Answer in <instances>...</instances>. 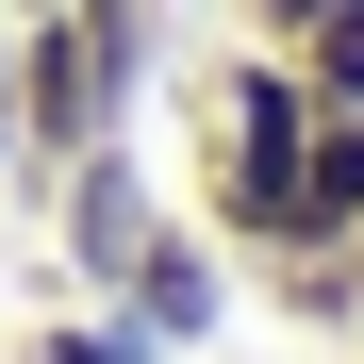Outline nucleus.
<instances>
[{
  "mask_svg": "<svg viewBox=\"0 0 364 364\" xmlns=\"http://www.w3.org/2000/svg\"><path fill=\"white\" fill-rule=\"evenodd\" d=\"M0 83H17V199L67 149H116L166 83V0H67V17H17L0 33Z\"/></svg>",
  "mask_w": 364,
  "mask_h": 364,
  "instance_id": "nucleus-1",
  "label": "nucleus"
},
{
  "mask_svg": "<svg viewBox=\"0 0 364 364\" xmlns=\"http://www.w3.org/2000/svg\"><path fill=\"white\" fill-rule=\"evenodd\" d=\"M182 116H199V232L232 265H265L282 232H298V149H315V83L282 67V50L232 33L199 83H182Z\"/></svg>",
  "mask_w": 364,
  "mask_h": 364,
  "instance_id": "nucleus-2",
  "label": "nucleus"
},
{
  "mask_svg": "<svg viewBox=\"0 0 364 364\" xmlns=\"http://www.w3.org/2000/svg\"><path fill=\"white\" fill-rule=\"evenodd\" d=\"M100 298H116L149 348H215V331H232V249H215L199 215H149V232H133V265H116Z\"/></svg>",
  "mask_w": 364,
  "mask_h": 364,
  "instance_id": "nucleus-3",
  "label": "nucleus"
},
{
  "mask_svg": "<svg viewBox=\"0 0 364 364\" xmlns=\"http://www.w3.org/2000/svg\"><path fill=\"white\" fill-rule=\"evenodd\" d=\"M33 199L67 215V282H116V265H133V232H149V149H133V133H116V149H67Z\"/></svg>",
  "mask_w": 364,
  "mask_h": 364,
  "instance_id": "nucleus-4",
  "label": "nucleus"
},
{
  "mask_svg": "<svg viewBox=\"0 0 364 364\" xmlns=\"http://www.w3.org/2000/svg\"><path fill=\"white\" fill-rule=\"evenodd\" d=\"M364 232V116H315V149H298V232L282 249H348Z\"/></svg>",
  "mask_w": 364,
  "mask_h": 364,
  "instance_id": "nucleus-5",
  "label": "nucleus"
},
{
  "mask_svg": "<svg viewBox=\"0 0 364 364\" xmlns=\"http://www.w3.org/2000/svg\"><path fill=\"white\" fill-rule=\"evenodd\" d=\"M249 282L282 298V315H298V331H364V249H265Z\"/></svg>",
  "mask_w": 364,
  "mask_h": 364,
  "instance_id": "nucleus-6",
  "label": "nucleus"
},
{
  "mask_svg": "<svg viewBox=\"0 0 364 364\" xmlns=\"http://www.w3.org/2000/svg\"><path fill=\"white\" fill-rule=\"evenodd\" d=\"M282 67L315 83V116H364V0H331V17H315V33L282 50Z\"/></svg>",
  "mask_w": 364,
  "mask_h": 364,
  "instance_id": "nucleus-7",
  "label": "nucleus"
},
{
  "mask_svg": "<svg viewBox=\"0 0 364 364\" xmlns=\"http://www.w3.org/2000/svg\"><path fill=\"white\" fill-rule=\"evenodd\" d=\"M17 364H166V348H149V331L100 298V315H50V331H17Z\"/></svg>",
  "mask_w": 364,
  "mask_h": 364,
  "instance_id": "nucleus-8",
  "label": "nucleus"
},
{
  "mask_svg": "<svg viewBox=\"0 0 364 364\" xmlns=\"http://www.w3.org/2000/svg\"><path fill=\"white\" fill-rule=\"evenodd\" d=\"M315 17H331V0H232V33H249V50H298Z\"/></svg>",
  "mask_w": 364,
  "mask_h": 364,
  "instance_id": "nucleus-9",
  "label": "nucleus"
},
{
  "mask_svg": "<svg viewBox=\"0 0 364 364\" xmlns=\"http://www.w3.org/2000/svg\"><path fill=\"white\" fill-rule=\"evenodd\" d=\"M0 199H17V83H0Z\"/></svg>",
  "mask_w": 364,
  "mask_h": 364,
  "instance_id": "nucleus-10",
  "label": "nucleus"
},
{
  "mask_svg": "<svg viewBox=\"0 0 364 364\" xmlns=\"http://www.w3.org/2000/svg\"><path fill=\"white\" fill-rule=\"evenodd\" d=\"M17 17H67V0H0V33H17Z\"/></svg>",
  "mask_w": 364,
  "mask_h": 364,
  "instance_id": "nucleus-11",
  "label": "nucleus"
},
{
  "mask_svg": "<svg viewBox=\"0 0 364 364\" xmlns=\"http://www.w3.org/2000/svg\"><path fill=\"white\" fill-rule=\"evenodd\" d=\"M0 364H17V348H0Z\"/></svg>",
  "mask_w": 364,
  "mask_h": 364,
  "instance_id": "nucleus-12",
  "label": "nucleus"
},
{
  "mask_svg": "<svg viewBox=\"0 0 364 364\" xmlns=\"http://www.w3.org/2000/svg\"><path fill=\"white\" fill-rule=\"evenodd\" d=\"M166 17H182V0H166Z\"/></svg>",
  "mask_w": 364,
  "mask_h": 364,
  "instance_id": "nucleus-13",
  "label": "nucleus"
},
{
  "mask_svg": "<svg viewBox=\"0 0 364 364\" xmlns=\"http://www.w3.org/2000/svg\"><path fill=\"white\" fill-rule=\"evenodd\" d=\"M348 249H364V232H348Z\"/></svg>",
  "mask_w": 364,
  "mask_h": 364,
  "instance_id": "nucleus-14",
  "label": "nucleus"
}]
</instances>
